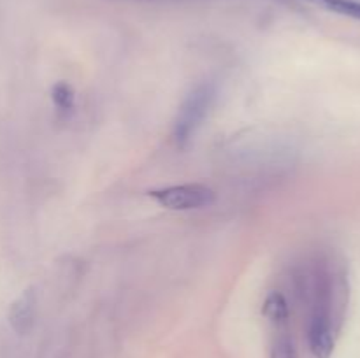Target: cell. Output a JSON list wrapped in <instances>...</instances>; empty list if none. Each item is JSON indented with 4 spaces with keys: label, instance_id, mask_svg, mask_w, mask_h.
<instances>
[{
    "label": "cell",
    "instance_id": "1",
    "mask_svg": "<svg viewBox=\"0 0 360 358\" xmlns=\"http://www.w3.org/2000/svg\"><path fill=\"white\" fill-rule=\"evenodd\" d=\"M218 86L214 81H202L193 86L181 102L172 125V137L179 150H186L206 121L207 114L217 100Z\"/></svg>",
    "mask_w": 360,
    "mask_h": 358
},
{
    "label": "cell",
    "instance_id": "2",
    "mask_svg": "<svg viewBox=\"0 0 360 358\" xmlns=\"http://www.w3.org/2000/svg\"><path fill=\"white\" fill-rule=\"evenodd\" d=\"M148 197L167 211H197L217 202V192L202 183H186L150 190Z\"/></svg>",
    "mask_w": 360,
    "mask_h": 358
},
{
    "label": "cell",
    "instance_id": "3",
    "mask_svg": "<svg viewBox=\"0 0 360 358\" xmlns=\"http://www.w3.org/2000/svg\"><path fill=\"white\" fill-rule=\"evenodd\" d=\"M309 350L316 358H330L336 344L334 318L322 312H311L308 323Z\"/></svg>",
    "mask_w": 360,
    "mask_h": 358
},
{
    "label": "cell",
    "instance_id": "4",
    "mask_svg": "<svg viewBox=\"0 0 360 358\" xmlns=\"http://www.w3.org/2000/svg\"><path fill=\"white\" fill-rule=\"evenodd\" d=\"M35 311H37V293L34 288H27L21 291L9 309V323L14 332L27 333L34 325Z\"/></svg>",
    "mask_w": 360,
    "mask_h": 358
},
{
    "label": "cell",
    "instance_id": "5",
    "mask_svg": "<svg viewBox=\"0 0 360 358\" xmlns=\"http://www.w3.org/2000/svg\"><path fill=\"white\" fill-rule=\"evenodd\" d=\"M262 314L269 323L276 326L287 325L290 309H288L287 298L280 291H271L262 304Z\"/></svg>",
    "mask_w": 360,
    "mask_h": 358
},
{
    "label": "cell",
    "instance_id": "6",
    "mask_svg": "<svg viewBox=\"0 0 360 358\" xmlns=\"http://www.w3.org/2000/svg\"><path fill=\"white\" fill-rule=\"evenodd\" d=\"M51 100L56 111L62 112V114L72 111L74 105H76V91H74L72 84L67 83V81H58V83L53 84Z\"/></svg>",
    "mask_w": 360,
    "mask_h": 358
},
{
    "label": "cell",
    "instance_id": "7",
    "mask_svg": "<svg viewBox=\"0 0 360 358\" xmlns=\"http://www.w3.org/2000/svg\"><path fill=\"white\" fill-rule=\"evenodd\" d=\"M309 2L326 7L341 16L360 21V0H309Z\"/></svg>",
    "mask_w": 360,
    "mask_h": 358
},
{
    "label": "cell",
    "instance_id": "8",
    "mask_svg": "<svg viewBox=\"0 0 360 358\" xmlns=\"http://www.w3.org/2000/svg\"><path fill=\"white\" fill-rule=\"evenodd\" d=\"M271 358H297V350L288 333H280L271 346Z\"/></svg>",
    "mask_w": 360,
    "mask_h": 358
}]
</instances>
